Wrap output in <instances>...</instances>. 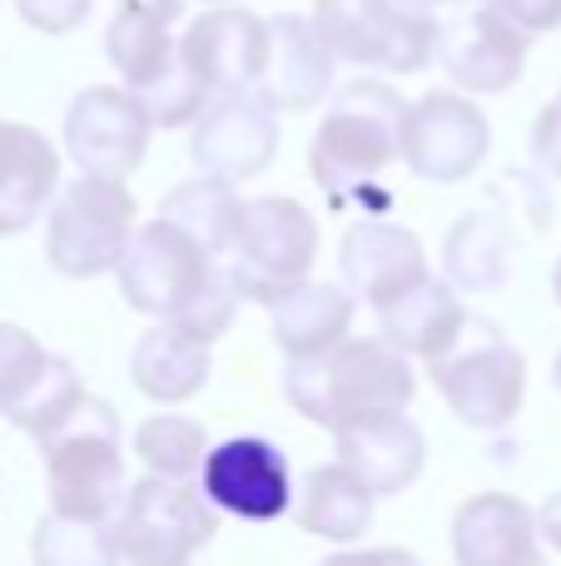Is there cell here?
<instances>
[{"label": "cell", "mask_w": 561, "mask_h": 566, "mask_svg": "<svg viewBox=\"0 0 561 566\" xmlns=\"http://www.w3.org/2000/svg\"><path fill=\"white\" fill-rule=\"evenodd\" d=\"M115 274L129 308L169 323V328L189 333L199 343H214L219 333H229V323L239 313L229 269L169 219L135 229Z\"/></svg>", "instance_id": "obj_1"}, {"label": "cell", "mask_w": 561, "mask_h": 566, "mask_svg": "<svg viewBox=\"0 0 561 566\" xmlns=\"http://www.w3.org/2000/svg\"><path fill=\"white\" fill-rule=\"evenodd\" d=\"M417 392V373L388 338H353L318 358H294L284 368V398L318 428H338L358 412H407Z\"/></svg>", "instance_id": "obj_2"}, {"label": "cell", "mask_w": 561, "mask_h": 566, "mask_svg": "<svg viewBox=\"0 0 561 566\" xmlns=\"http://www.w3.org/2000/svg\"><path fill=\"white\" fill-rule=\"evenodd\" d=\"M40 442V462H45L50 482V512L75 522H115L125 507V438H119V418L105 398L85 392L80 408L70 412L60 428H50Z\"/></svg>", "instance_id": "obj_3"}, {"label": "cell", "mask_w": 561, "mask_h": 566, "mask_svg": "<svg viewBox=\"0 0 561 566\" xmlns=\"http://www.w3.org/2000/svg\"><path fill=\"white\" fill-rule=\"evenodd\" d=\"M184 0H119L105 30V55L119 70L125 90L145 105L149 125H189L209 105V90L179 60V40L169 25L179 20Z\"/></svg>", "instance_id": "obj_4"}, {"label": "cell", "mask_w": 561, "mask_h": 566, "mask_svg": "<svg viewBox=\"0 0 561 566\" xmlns=\"http://www.w3.org/2000/svg\"><path fill=\"white\" fill-rule=\"evenodd\" d=\"M403 115V95L383 80H353L334 99V109L324 115L314 145H308V169L334 209H343L358 189L373 185V175H383L398 159Z\"/></svg>", "instance_id": "obj_5"}, {"label": "cell", "mask_w": 561, "mask_h": 566, "mask_svg": "<svg viewBox=\"0 0 561 566\" xmlns=\"http://www.w3.org/2000/svg\"><path fill=\"white\" fill-rule=\"evenodd\" d=\"M427 378L457 412V422L477 432H497L522 412L527 358L502 338V328L467 313L457 333L427 358Z\"/></svg>", "instance_id": "obj_6"}, {"label": "cell", "mask_w": 561, "mask_h": 566, "mask_svg": "<svg viewBox=\"0 0 561 566\" xmlns=\"http://www.w3.org/2000/svg\"><path fill=\"white\" fill-rule=\"evenodd\" d=\"M308 25L334 60L388 75H417L437 55V15L427 0H314Z\"/></svg>", "instance_id": "obj_7"}, {"label": "cell", "mask_w": 561, "mask_h": 566, "mask_svg": "<svg viewBox=\"0 0 561 566\" xmlns=\"http://www.w3.org/2000/svg\"><path fill=\"white\" fill-rule=\"evenodd\" d=\"M314 259H318V219L298 199L288 195L244 199V219H239L234 249L224 259L239 298L274 308L288 289L308 283Z\"/></svg>", "instance_id": "obj_8"}, {"label": "cell", "mask_w": 561, "mask_h": 566, "mask_svg": "<svg viewBox=\"0 0 561 566\" xmlns=\"http://www.w3.org/2000/svg\"><path fill=\"white\" fill-rule=\"evenodd\" d=\"M135 239V195L125 179L80 175L50 205L45 259L60 279H95L119 269Z\"/></svg>", "instance_id": "obj_9"}, {"label": "cell", "mask_w": 561, "mask_h": 566, "mask_svg": "<svg viewBox=\"0 0 561 566\" xmlns=\"http://www.w3.org/2000/svg\"><path fill=\"white\" fill-rule=\"evenodd\" d=\"M115 552L129 566H194L219 537V512L189 482L145 478L125 492V507L109 522Z\"/></svg>", "instance_id": "obj_10"}, {"label": "cell", "mask_w": 561, "mask_h": 566, "mask_svg": "<svg viewBox=\"0 0 561 566\" xmlns=\"http://www.w3.org/2000/svg\"><path fill=\"white\" fill-rule=\"evenodd\" d=\"M487 149H493V125L473 99L453 95V90H433L417 105H407L398 155L407 159L417 179L457 185V179L483 169Z\"/></svg>", "instance_id": "obj_11"}, {"label": "cell", "mask_w": 561, "mask_h": 566, "mask_svg": "<svg viewBox=\"0 0 561 566\" xmlns=\"http://www.w3.org/2000/svg\"><path fill=\"white\" fill-rule=\"evenodd\" d=\"M199 497L239 522H278L294 507L288 458L268 438H229L199 468Z\"/></svg>", "instance_id": "obj_12"}, {"label": "cell", "mask_w": 561, "mask_h": 566, "mask_svg": "<svg viewBox=\"0 0 561 566\" xmlns=\"http://www.w3.org/2000/svg\"><path fill=\"white\" fill-rule=\"evenodd\" d=\"M149 115L125 85H89L70 99L65 115V149L80 175L125 179L139 169L149 149Z\"/></svg>", "instance_id": "obj_13"}, {"label": "cell", "mask_w": 561, "mask_h": 566, "mask_svg": "<svg viewBox=\"0 0 561 566\" xmlns=\"http://www.w3.org/2000/svg\"><path fill=\"white\" fill-rule=\"evenodd\" d=\"M278 155V115L258 99V90H229L199 109L194 165L214 179H254Z\"/></svg>", "instance_id": "obj_14"}, {"label": "cell", "mask_w": 561, "mask_h": 566, "mask_svg": "<svg viewBox=\"0 0 561 566\" xmlns=\"http://www.w3.org/2000/svg\"><path fill=\"white\" fill-rule=\"evenodd\" d=\"M334 432V452L338 468H348L358 482H363L373 497H398L407 492L417 478H423V432L407 412L383 408V412H358V418H343Z\"/></svg>", "instance_id": "obj_15"}, {"label": "cell", "mask_w": 561, "mask_h": 566, "mask_svg": "<svg viewBox=\"0 0 561 566\" xmlns=\"http://www.w3.org/2000/svg\"><path fill=\"white\" fill-rule=\"evenodd\" d=\"M179 60L204 90H254L268 65V20L239 6H214L179 35Z\"/></svg>", "instance_id": "obj_16"}, {"label": "cell", "mask_w": 561, "mask_h": 566, "mask_svg": "<svg viewBox=\"0 0 561 566\" xmlns=\"http://www.w3.org/2000/svg\"><path fill=\"white\" fill-rule=\"evenodd\" d=\"M527 45L532 40L517 25H507L497 10H463L457 20H447L437 30V55L443 70L457 80L463 90H477V95H502L522 80L527 70Z\"/></svg>", "instance_id": "obj_17"}, {"label": "cell", "mask_w": 561, "mask_h": 566, "mask_svg": "<svg viewBox=\"0 0 561 566\" xmlns=\"http://www.w3.org/2000/svg\"><path fill=\"white\" fill-rule=\"evenodd\" d=\"M457 566H547L537 537V507L512 492H477L453 512Z\"/></svg>", "instance_id": "obj_18"}, {"label": "cell", "mask_w": 561, "mask_h": 566, "mask_svg": "<svg viewBox=\"0 0 561 566\" xmlns=\"http://www.w3.org/2000/svg\"><path fill=\"white\" fill-rule=\"evenodd\" d=\"M338 269H343L348 293L363 298L373 313L427 279L417 234L403 224H388V219H363V224L348 229L343 249H338Z\"/></svg>", "instance_id": "obj_19"}, {"label": "cell", "mask_w": 561, "mask_h": 566, "mask_svg": "<svg viewBox=\"0 0 561 566\" xmlns=\"http://www.w3.org/2000/svg\"><path fill=\"white\" fill-rule=\"evenodd\" d=\"M334 85V55L308 25V15H274L268 20V65L258 75V99L268 109H314Z\"/></svg>", "instance_id": "obj_20"}, {"label": "cell", "mask_w": 561, "mask_h": 566, "mask_svg": "<svg viewBox=\"0 0 561 566\" xmlns=\"http://www.w3.org/2000/svg\"><path fill=\"white\" fill-rule=\"evenodd\" d=\"M60 189V155L40 129L0 119V239L25 234Z\"/></svg>", "instance_id": "obj_21"}, {"label": "cell", "mask_w": 561, "mask_h": 566, "mask_svg": "<svg viewBox=\"0 0 561 566\" xmlns=\"http://www.w3.org/2000/svg\"><path fill=\"white\" fill-rule=\"evenodd\" d=\"M353 328V293L338 283H298L274 303V343L284 358H318Z\"/></svg>", "instance_id": "obj_22"}, {"label": "cell", "mask_w": 561, "mask_h": 566, "mask_svg": "<svg viewBox=\"0 0 561 566\" xmlns=\"http://www.w3.org/2000/svg\"><path fill=\"white\" fill-rule=\"evenodd\" d=\"M467 318V308L457 303L453 283L427 274L423 283H413L407 293H398L393 303L378 308V338H388L403 358H433L447 338L457 333V323Z\"/></svg>", "instance_id": "obj_23"}, {"label": "cell", "mask_w": 561, "mask_h": 566, "mask_svg": "<svg viewBox=\"0 0 561 566\" xmlns=\"http://www.w3.org/2000/svg\"><path fill=\"white\" fill-rule=\"evenodd\" d=\"M129 378L149 402H189L209 382V343L159 323L129 353Z\"/></svg>", "instance_id": "obj_24"}, {"label": "cell", "mask_w": 561, "mask_h": 566, "mask_svg": "<svg viewBox=\"0 0 561 566\" xmlns=\"http://www.w3.org/2000/svg\"><path fill=\"white\" fill-rule=\"evenodd\" d=\"M373 502L378 497L353 478V472L328 462V468L308 472L304 492H298V502L288 512H294V522L308 532V537H324V542L348 547V542H358L368 527H373Z\"/></svg>", "instance_id": "obj_25"}, {"label": "cell", "mask_w": 561, "mask_h": 566, "mask_svg": "<svg viewBox=\"0 0 561 566\" xmlns=\"http://www.w3.org/2000/svg\"><path fill=\"white\" fill-rule=\"evenodd\" d=\"M443 269L447 283L467 293H493L512 269V229L497 209H473L453 224L443 244Z\"/></svg>", "instance_id": "obj_26"}, {"label": "cell", "mask_w": 561, "mask_h": 566, "mask_svg": "<svg viewBox=\"0 0 561 566\" xmlns=\"http://www.w3.org/2000/svg\"><path fill=\"white\" fill-rule=\"evenodd\" d=\"M159 219H169L174 229H184L194 244H204L209 254L224 264L229 249H234L239 219H244V199H239V189L229 185V179L199 175V179H184V185L165 199Z\"/></svg>", "instance_id": "obj_27"}, {"label": "cell", "mask_w": 561, "mask_h": 566, "mask_svg": "<svg viewBox=\"0 0 561 566\" xmlns=\"http://www.w3.org/2000/svg\"><path fill=\"white\" fill-rule=\"evenodd\" d=\"M135 452L149 468V478L165 482H194L209 458V432L204 422L179 418V412H155L135 428Z\"/></svg>", "instance_id": "obj_28"}, {"label": "cell", "mask_w": 561, "mask_h": 566, "mask_svg": "<svg viewBox=\"0 0 561 566\" xmlns=\"http://www.w3.org/2000/svg\"><path fill=\"white\" fill-rule=\"evenodd\" d=\"M80 398H85V382H80L75 363L60 358V353H50L45 368L30 378V388L20 392L10 408H0V418L15 422V428L30 432V438H45L50 428H60V422L80 408Z\"/></svg>", "instance_id": "obj_29"}, {"label": "cell", "mask_w": 561, "mask_h": 566, "mask_svg": "<svg viewBox=\"0 0 561 566\" xmlns=\"http://www.w3.org/2000/svg\"><path fill=\"white\" fill-rule=\"evenodd\" d=\"M35 566H119L115 532L105 522H75V517H40L30 537Z\"/></svg>", "instance_id": "obj_30"}, {"label": "cell", "mask_w": 561, "mask_h": 566, "mask_svg": "<svg viewBox=\"0 0 561 566\" xmlns=\"http://www.w3.org/2000/svg\"><path fill=\"white\" fill-rule=\"evenodd\" d=\"M45 358L50 353L35 343V333H25L20 323H0V408H10L30 388Z\"/></svg>", "instance_id": "obj_31"}, {"label": "cell", "mask_w": 561, "mask_h": 566, "mask_svg": "<svg viewBox=\"0 0 561 566\" xmlns=\"http://www.w3.org/2000/svg\"><path fill=\"white\" fill-rule=\"evenodd\" d=\"M89 6H95V0H15L20 20L35 25L40 35H70L75 25H85Z\"/></svg>", "instance_id": "obj_32"}, {"label": "cell", "mask_w": 561, "mask_h": 566, "mask_svg": "<svg viewBox=\"0 0 561 566\" xmlns=\"http://www.w3.org/2000/svg\"><path fill=\"white\" fill-rule=\"evenodd\" d=\"M483 6L497 10V15H502L507 25L522 30L527 40L561 25V0H483Z\"/></svg>", "instance_id": "obj_33"}, {"label": "cell", "mask_w": 561, "mask_h": 566, "mask_svg": "<svg viewBox=\"0 0 561 566\" xmlns=\"http://www.w3.org/2000/svg\"><path fill=\"white\" fill-rule=\"evenodd\" d=\"M532 159L552 179H561V105H557V99L542 109V115H537V125H532Z\"/></svg>", "instance_id": "obj_34"}, {"label": "cell", "mask_w": 561, "mask_h": 566, "mask_svg": "<svg viewBox=\"0 0 561 566\" xmlns=\"http://www.w3.org/2000/svg\"><path fill=\"white\" fill-rule=\"evenodd\" d=\"M318 566H423V557H413L403 547H363V552H334Z\"/></svg>", "instance_id": "obj_35"}, {"label": "cell", "mask_w": 561, "mask_h": 566, "mask_svg": "<svg viewBox=\"0 0 561 566\" xmlns=\"http://www.w3.org/2000/svg\"><path fill=\"white\" fill-rule=\"evenodd\" d=\"M537 537L552 552H561V492H552V497L537 507Z\"/></svg>", "instance_id": "obj_36"}, {"label": "cell", "mask_w": 561, "mask_h": 566, "mask_svg": "<svg viewBox=\"0 0 561 566\" xmlns=\"http://www.w3.org/2000/svg\"><path fill=\"white\" fill-rule=\"evenodd\" d=\"M552 293H557V303H561V264L552 269Z\"/></svg>", "instance_id": "obj_37"}, {"label": "cell", "mask_w": 561, "mask_h": 566, "mask_svg": "<svg viewBox=\"0 0 561 566\" xmlns=\"http://www.w3.org/2000/svg\"><path fill=\"white\" fill-rule=\"evenodd\" d=\"M552 382H557V392H561V353H557V368H552Z\"/></svg>", "instance_id": "obj_38"}, {"label": "cell", "mask_w": 561, "mask_h": 566, "mask_svg": "<svg viewBox=\"0 0 561 566\" xmlns=\"http://www.w3.org/2000/svg\"><path fill=\"white\" fill-rule=\"evenodd\" d=\"M427 6H467V0H427Z\"/></svg>", "instance_id": "obj_39"}, {"label": "cell", "mask_w": 561, "mask_h": 566, "mask_svg": "<svg viewBox=\"0 0 561 566\" xmlns=\"http://www.w3.org/2000/svg\"><path fill=\"white\" fill-rule=\"evenodd\" d=\"M557 105H561V95H557Z\"/></svg>", "instance_id": "obj_40"}]
</instances>
